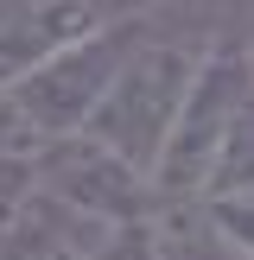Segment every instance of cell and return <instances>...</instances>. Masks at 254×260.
Here are the masks:
<instances>
[{
    "instance_id": "1",
    "label": "cell",
    "mask_w": 254,
    "mask_h": 260,
    "mask_svg": "<svg viewBox=\"0 0 254 260\" xmlns=\"http://www.w3.org/2000/svg\"><path fill=\"white\" fill-rule=\"evenodd\" d=\"M203 51H210V38H178V32L146 25L140 45L121 57V70L108 76V89L96 95L83 134L102 140L108 152H121L127 165H140L152 178V159H159L165 134H172L178 108H184L190 83H197Z\"/></svg>"
},
{
    "instance_id": "2",
    "label": "cell",
    "mask_w": 254,
    "mask_h": 260,
    "mask_svg": "<svg viewBox=\"0 0 254 260\" xmlns=\"http://www.w3.org/2000/svg\"><path fill=\"white\" fill-rule=\"evenodd\" d=\"M152 25L146 7L121 13V19H108L102 32H89L83 45L57 51L51 63H38L32 76H19L13 89H0V114H7V134L19 140L25 152L38 146V140H57V134H83L89 108H96V95L108 89V76L121 70V57L140 45V32Z\"/></svg>"
},
{
    "instance_id": "3",
    "label": "cell",
    "mask_w": 254,
    "mask_h": 260,
    "mask_svg": "<svg viewBox=\"0 0 254 260\" xmlns=\"http://www.w3.org/2000/svg\"><path fill=\"white\" fill-rule=\"evenodd\" d=\"M248 89H254L248 51L229 45V38H210V51H203V63H197V83H190L184 108H178L159 159H152V190H159V203H197L203 197L210 165H216V152H223V134H229V121H235V108L248 102Z\"/></svg>"
},
{
    "instance_id": "4",
    "label": "cell",
    "mask_w": 254,
    "mask_h": 260,
    "mask_svg": "<svg viewBox=\"0 0 254 260\" xmlns=\"http://www.w3.org/2000/svg\"><path fill=\"white\" fill-rule=\"evenodd\" d=\"M32 178L38 190L76 203V210L102 216V222H140L159 210V190L140 165H127L121 152H108L89 134H57L32 146Z\"/></svg>"
},
{
    "instance_id": "5",
    "label": "cell",
    "mask_w": 254,
    "mask_h": 260,
    "mask_svg": "<svg viewBox=\"0 0 254 260\" xmlns=\"http://www.w3.org/2000/svg\"><path fill=\"white\" fill-rule=\"evenodd\" d=\"M121 13L134 7H114V0H0V89H13L19 76H32L57 51L83 45L89 32H102Z\"/></svg>"
},
{
    "instance_id": "6",
    "label": "cell",
    "mask_w": 254,
    "mask_h": 260,
    "mask_svg": "<svg viewBox=\"0 0 254 260\" xmlns=\"http://www.w3.org/2000/svg\"><path fill=\"white\" fill-rule=\"evenodd\" d=\"M108 241V222L51 190H25L19 210L0 222V260H96Z\"/></svg>"
},
{
    "instance_id": "7",
    "label": "cell",
    "mask_w": 254,
    "mask_h": 260,
    "mask_svg": "<svg viewBox=\"0 0 254 260\" xmlns=\"http://www.w3.org/2000/svg\"><path fill=\"white\" fill-rule=\"evenodd\" d=\"M248 190H254V89H248V102L235 108V121L223 134V152L210 165L203 197H248Z\"/></svg>"
},
{
    "instance_id": "8",
    "label": "cell",
    "mask_w": 254,
    "mask_h": 260,
    "mask_svg": "<svg viewBox=\"0 0 254 260\" xmlns=\"http://www.w3.org/2000/svg\"><path fill=\"white\" fill-rule=\"evenodd\" d=\"M197 203H203V216L254 260V190H248V197H197Z\"/></svg>"
},
{
    "instance_id": "9",
    "label": "cell",
    "mask_w": 254,
    "mask_h": 260,
    "mask_svg": "<svg viewBox=\"0 0 254 260\" xmlns=\"http://www.w3.org/2000/svg\"><path fill=\"white\" fill-rule=\"evenodd\" d=\"M248 13H254V0H248ZM241 51H248V63H254V19H248V38H241Z\"/></svg>"
}]
</instances>
